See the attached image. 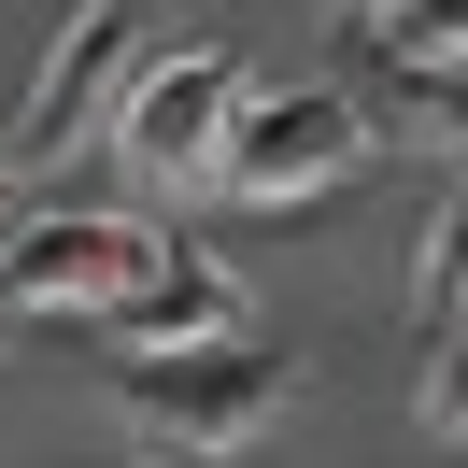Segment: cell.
Returning a JSON list of instances; mask_svg holds the SVG:
<instances>
[{"instance_id":"6da1fadb","label":"cell","mask_w":468,"mask_h":468,"mask_svg":"<svg viewBox=\"0 0 468 468\" xmlns=\"http://www.w3.org/2000/svg\"><path fill=\"white\" fill-rule=\"evenodd\" d=\"M284 398H298V369H284V341H256V326L171 341V355H128L114 369V426L156 440L171 468H213V454H241V440H270Z\"/></svg>"},{"instance_id":"7a4b0ae2","label":"cell","mask_w":468,"mask_h":468,"mask_svg":"<svg viewBox=\"0 0 468 468\" xmlns=\"http://www.w3.org/2000/svg\"><path fill=\"white\" fill-rule=\"evenodd\" d=\"M228 128H241V58H228V43L143 58L128 100H114V171H128V199H213Z\"/></svg>"},{"instance_id":"3957f363","label":"cell","mask_w":468,"mask_h":468,"mask_svg":"<svg viewBox=\"0 0 468 468\" xmlns=\"http://www.w3.org/2000/svg\"><path fill=\"white\" fill-rule=\"evenodd\" d=\"M355 156H369V114H355L341 86H241V128H228L213 199L228 213H298V199H326Z\"/></svg>"},{"instance_id":"277c9868","label":"cell","mask_w":468,"mask_h":468,"mask_svg":"<svg viewBox=\"0 0 468 468\" xmlns=\"http://www.w3.org/2000/svg\"><path fill=\"white\" fill-rule=\"evenodd\" d=\"M171 256L156 213H15L0 228V313H114Z\"/></svg>"},{"instance_id":"5b68a950","label":"cell","mask_w":468,"mask_h":468,"mask_svg":"<svg viewBox=\"0 0 468 468\" xmlns=\"http://www.w3.org/2000/svg\"><path fill=\"white\" fill-rule=\"evenodd\" d=\"M143 15L156 0H86L58 43H43L29 71V114H15V171H58V156L100 143V114L128 100V71H143Z\"/></svg>"},{"instance_id":"8992f818","label":"cell","mask_w":468,"mask_h":468,"mask_svg":"<svg viewBox=\"0 0 468 468\" xmlns=\"http://www.w3.org/2000/svg\"><path fill=\"white\" fill-rule=\"evenodd\" d=\"M100 326H128V355H171V341H228V326H256V298H241L213 256H156Z\"/></svg>"},{"instance_id":"52a82bcc","label":"cell","mask_w":468,"mask_h":468,"mask_svg":"<svg viewBox=\"0 0 468 468\" xmlns=\"http://www.w3.org/2000/svg\"><path fill=\"white\" fill-rule=\"evenodd\" d=\"M426 326H468V171H454V199L426 228Z\"/></svg>"},{"instance_id":"ba28073f","label":"cell","mask_w":468,"mask_h":468,"mask_svg":"<svg viewBox=\"0 0 468 468\" xmlns=\"http://www.w3.org/2000/svg\"><path fill=\"white\" fill-rule=\"evenodd\" d=\"M383 43H398L411 71H468V0H398V15H383Z\"/></svg>"},{"instance_id":"9c48e42d","label":"cell","mask_w":468,"mask_h":468,"mask_svg":"<svg viewBox=\"0 0 468 468\" xmlns=\"http://www.w3.org/2000/svg\"><path fill=\"white\" fill-rule=\"evenodd\" d=\"M411 426H426L440 454H468V326L426 355V383H411Z\"/></svg>"},{"instance_id":"30bf717a","label":"cell","mask_w":468,"mask_h":468,"mask_svg":"<svg viewBox=\"0 0 468 468\" xmlns=\"http://www.w3.org/2000/svg\"><path fill=\"white\" fill-rule=\"evenodd\" d=\"M15 213H29V199H15V156H0V228H15Z\"/></svg>"},{"instance_id":"8fae6325","label":"cell","mask_w":468,"mask_h":468,"mask_svg":"<svg viewBox=\"0 0 468 468\" xmlns=\"http://www.w3.org/2000/svg\"><path fill=\"white\" fill-rule=\"evenodd\" d=\"M341 15H398V0H341Z\"/></svg>"},{"instance_id":"7c38bea8","label":"cell","mask_w":468,"mask_h":468,"mask_svg":"<svg viewBox=\"0 0 468 468\" xmlns=\"http://www.w3.org/2000/svg\"><path fill=\"white\" fill-rule=\"evenodd\" d=\"M143 468H171V454H143Z\"/></svg>"},{"instance_id":"4fadbf2b","label":"cell","mask_w":468,"mask_h":468,"mask_svg":"<svg viewBox=\"0 0 468 468\" xmlns=\"http://www.w3.org/2000/svg\"><path fill=\"white\" fill-rule=\"evenodd\" d=\"M454 114H468V100H454Z\"/></svg>"}]
</instances>
